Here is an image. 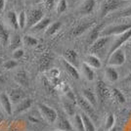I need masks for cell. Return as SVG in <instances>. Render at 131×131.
<instances>
[{"instance_id": "cell-6", "label": "cell", "mask_w": 131, "mask_h": 131, "mask_svg": "<svg viewBox=\"0 0 131 131\" xmlns=\"http://www.w3.org/2000/svg\"><path fill=\"white\" fill-rule=\"evenodd\" d=\"M131 39V28L129 30H127L125 32H123L122 34H119V35H116L115 39L113 40V42L111 43V46H110V49H109V53H108V56L110 54H112L114 51L115 50L119 49L121 48L122 45L129 41Z\"/></svg>"}, {"instance_id": "cell-13", "label": "cell", "mask_w": 131, "mask_h": 131, "mask_svg": "<svg viewBox=\"0 0 131 131\" xmlns=\"http://www.w3.org/2000/svg\"><path fill=\"white\" fill-rule=\"evenodd\" d=\"M9 97L12 104H19L21 101L26 99V93L22 88H13L10 90Z\"/></svg>"}, {"instance_id": "cell-24", "label": "cell", "mask_w": 131, "mask_h": 131, "mask_svg": "<svg viewBox=\"0 0 131 131\" xmlns=\"http://www.w3.org/2000/svg\"><path fill=\"white\" fill-rule=\"evenodd\" d=\"M82 92H83V97L86 99L94 108L98 105V99H97V96H96V93H94L91 89H88V88L83 89Z\"/></svg>"}, {"instance_id": "cell-22", "label": "cell", "mask_w": 131, "mask_h": 131, "mask_svg": "<svg viewBox=\"0 0 131 131\" xmlns=\"http://www.w3.org/2000/svg\"><path fill=\"white\" fill-rule=\"evenodd\" d=\"M62 104H63V108L67 115L70 116L75 115V102H72L68 99V100H64Z\"/></svg>"}, {"instance_id": "cell-44", "label": "cell", "mask_w": 131, "mask_h": 131, "mask_svg": "<svg viewBox=\"0 0 131 131\" xmlns=\"http://www.w3.org/2000/svg\"><path fill=\"white\" fill-rule=\"evenodd\" d=\"M123 83H128V84H131V71L124 77V79L122 80Z\"/></svg>"}, {"instance_id": "cell-34", "label": "cell", "mask_w": 131, "mask_h": 131, "mask_svg": "<svg viewBox=\"0 0 131 131\" xmlns=\"http://www.w3.org/2000/svg\"><path fill=\"white\" fill-rule=\"evenodd\" d=\"M23 43L27 47H33V46L37 45L38 40L35 37L31 36V35H25L24 38H23Z\"/></svg>"}, {"instance_id": "cell-40", "label": "cell", "mask_w": 131, "mask_h": 131, "mask_svg": "<svg viewBox=\"0 0 131 131\" xmlns=\"http://www.w3.org/2000/svg\"><path fill=\"white\" fill-rule=\"evenodd\" d=\"M40 2L44 5L47 10L53 9L55 6V0H40Z\"/></svg>"}, {"instance_id": "cell-29", "label": "cell", "mask_w": 131, "mask_h": 131, "mask_svg": "<svg viewBox=\"0 0 131 131\" xmlns=\"http://www.w3.org/2000/svg\"><path fill=\"white\" fill-rule=\"evenodd\" d=\"M16 78L17 82L19 84H21L24 87H28V77H27V72L24 71V70H21L20 71H18L16 73Z\"/></svg>"}, {"instance_id": "cell-49", "label": "cell", "mask_w": 131, "mask_h": 131, "mask_svg": "<svg viewBox=\"0 0 131 131\" xmlns=\"http://www.w3.org/2000/svg\"><path fill=\"white\" fill-rule=\"evenodd\" d=\"M127 90H128V91H129V92H131V86L129 88H127Z\"/></svg>"}, {"instance_id": "cell-37", "label": "cell", "mask_w": 131, "mask_h": 131, "mask_svg": "<svg viewBox=\"0 0 131 131\" xmlns=\"http://www.w3.org/2000/svg\"><path fill=\"white\" fill-rule=\"evenodd\" d=\"M18 23L20 28H25L27 27V13L25 11H21L18 16Z\"/></svg>"}, {"instance_id": "cell-7", "label": "cell", "mask_w": 131, "mask_h": 131, "mask_svg": "<svg viewBox=\"0 0 131 131\" xmlns=\"http://www.w3.org/2000/svg\"><path fill=\"white\" fill-rule=\"evenodd\" d=\"M95 90H96L95 93H96V96L98 99V102L101 105L104 104L111 96V92H110L109 88L107 87L106 83L103 80H98L96 82Z\"/></svg>"}, {"instance_id": "cell-20", "label": "cell", "mask_w": 131, "mask_h": 131, "mask_svg": "<svg viewBox=\"0 0 131 131\" xmlns=\"http://www.w3.org/2000/svg\"><path fill=\"white\" fill-rule=\"evenodd\" d=\"M85 63L90 66L92 69H100L102 67V62L100 60V58L93 54H89L86 56Z\"/></svg>"}, {"instance_id": "cell-52", "label": "cell", "mask_w": 131, "mask_h": 131, "mask_svg": "<svg viewBox=\"0 0 131 131\" xmlns=\"http://www.w3.org/2000/svg\"><path fill=\"white\" fill-rule=\"evenodd\" d=\"M1 73H2V71H0V74H1Z\"/></svg>"}, {"instance_id": "cell-26", "label": "cell", "mask_w": 131, "mask_h": 131, "mask_svg": "<svg viewBox=\"0 0 131 131\" xmlns=\"http://www.w3.org/2000/svg\"><path fill=\"white\" fill-rule=\"evenodd\" d=\"M9 41H10V32L0 23V43L3 46H7L9 45Z\"/></svg>"}, {"instance_id": "cell-21", "label": "cell", "mask_w": 131, "mask_h": 131, "mask_svg": "<svg viewBox=\"0 0 131 131\" xmlns=\"http://www.w3.org/2000/svg\"><path fill=\"white\" fill-rule=\"evenodd\" d=\"M105 75L110 82H115L118 79V72L115 69V67L108 66L105 69Z\"/></svg>"}, {"instance_id": "cell-53", "label": "cell", "mask_w": 131, "mask_h": 131, "mask_svg": "<svg viewBox=\"0 0 131 131\" xmlns=\"http://www.w3.org/2000/svg\"><path fill=\"white\" fill-rule=\"evenodd\" d=\"M56 131H62V130H56Z\"/></svg>"}, {"instance_id": "cell-46", "label": "cell", "mask_w": 131, "mask_h": 131, "mask_svg": "<svg viewBox=\"0 0 131 131\" xmlns=\"http://www.w3.org/2000/svg\"><path fill=\"white\" fill-rule=\"evenodd\" d=\"M130 42L126 45V50L128 51V53H129V55L131 56V40H129Z\"/></svg>"}, {"instance_id": "cell-50", "label": "cell", "mask_w": 131, "mask_h": 131, "mask_svg": "<svg viewBox=\"0 0 131 131\" xmlns=\"http://www.w3.org/2000/svg\"><path fill=\"white\" fill-rule=\"evenodd\" d=\"M2 61H3L2 60V58H0V64H2Z\"/></svg>"}, {"instance_id": "cell-5", "label": "cell", "mask_w": 131, "mask_h": 131, "mask_svg": "<svg viewBox=\"0 0 131 131\" xmlns=\"http://www.w3.org/2000/svg\"><path fill=\"white\" fill-rule=\"evenodd\" d=\"M111 37L112 36H100L94 43L90 45V48H89L90 54L96 55V56L102 54L106 49L107 45L110 43V41L112 39Z\"/></svg>"}, {"instance_id": "cell-47", "label": "cell", "mask_w": 131, "mask_h": 131, "mask_svg": "<svg viewBox=\"0 0 131 131\" xmlns=\"http://www.w3.org/2000/svg\"><path fill=\"white\" fill-rule=\"evenodd\" d=\"M3 118H4V117H3V115L0 114V124H1V122L3 121Z\"/></svg>"}, {"instance_id": "cell-3", "label": "cell", "mask_w": 131, "mask_h": 131, "mask_svg": "<svg viewBox=\"0 0 131 131\" xmlns=\"http://www.w3.org/2000/svg\"><path fill=\"white\" fill-rule=\"evenodd\" d=\"M75 99H77V106L83 111V113L86 114L89 117H91L93 121L97 120V115H96V112H95V108L93 107L92 105L90 104L83 96H80V95H77Z\"/></svg>"}, {"instance_id": "cell-9", "label": "cell", "mask_w": 131, "mask_h": 131, "mask_svg": "<svg viewBox=\"0 0 131 131\" xmlns=\"http://www.w3.org/2000/svg\"><path fill=\"white\" fill-rule=\"evenodd\" d=\"M38 110L46 121H48L49 123H55L58 116V113L54 109L45 104H38Z\"/></svg>"}, {"instance_id": "cell-16", "label": "cell", "mask_w": 131, "mask_h": 131, "mask_svg": "<svg viewBox=\"0 0 131 131\" xmlns=\"http://www.w3.org/2000/svg\"><path fill=\"white\" fill-rule=\"evenodd\" d=\"M96 1L95 0H85L78 8V13L81 15H89L91 14L95 8Z\"/></svg>"}, {"instance_id": "cell-10", "label": "cell", "mask_w": 131, "mask_h": 131, "mask_svg": "<svg viewBox=\"0 0 131 131\" xmlns=\"http://www.w3.org/2000/svg\"><path fill=\"white\" fill-rule=\"evenodd\" d=\"M55 126L57 130L62 131H71L72 130V125L71 121L66 117V115L62 113H58L57 119L55 121Z\"/></svg>"}, {"instance_id": "cell-39", "label": "cell", "mask_w": 131, "mask_h": 131, "mask_svg": "<svg viewBox=\"0 0 131 131\" xmlns=\"http://www.w3.org/2000/svg\"><path fill=\"white\" fill-rule=\"evenodd\" d=\"M17 66H18V63L16 62V60H8L3 62V67L6 70H12Z\"/></svg>"}, {"instance_id": "cell-43", "label": "cell", "mask_w": 131, "mask_h": 131, "mask_svg": "<svg viewBox=\"0 0 131 131\" xmlns=\"http://www.w3.org/2000/svg\"><path fill=\"white\" fill-rule=\"evenodd\" d=\"M50 77H51V78H53V77H59V71L56 70V69L50 70Z\"/></svg>"}, {"instance_id": "cell-4", "label": "cell", "mask_w": 131, "mask_h": 131, "mask_svg": "<svg viewBox=\"0 0 131 131\" xmlns=\"http://www.w3.org/2000/svg\"><path fill=\"white\" fill-rule=\"evenodd\" d=\"M27 27L31 28L44 18V13L39 8H31L27 12Z\"/></svg>"}, {"instance_id": "cell-23", "label": "cell", "mask_w": 131, "mask_h": 131, "mask_svg": "<svg viewBox=\"0 0 131 131\" xmlns=\"http://www.w3.org/2000/svg\"><path fill=\"white\" fill-rule=\"evenodd\" d=\"M52 55L50 53H44L40 59V63H39V69L40 71H46L49 69L50 65L52 63Z\"/></svg>"}, {"instance_id": "cell-55", "label": "cell", "mask_w": 131, "mask_h": 131, "mask_svg": "<svg viewBox=\"0 0 131 131\" xmlns=\"http://www.w3.org/2000/svg\"><path fill=\"white\" fill-rule=\"evenodd\" d=\"M130 40H131V39H130Z\"/></svg>"}, {"instance_id": "cell-25", "label": "cell", "mask_w": 131, "mask_h": 131, "mask_svg": "<svg viewBox=\"0 0 131 131\" xmlns=\"http://www.w3.org/2000/svg\"><path fill=\"white\" fill-rule=\"evenodd\" d=\"M6 21L8 23V25L13 28V29H18L19 27V23H18V16L15 12L10 11L8 12V14L6 15Z\"/></svg>"}, {"instance_id": "cell-30", "label": "cell", "mask_w": 131, "mask_h": 131, "mask_svg": "<svg viewBox=\"0 0 131 131\" xmlns=\"http://www.w3.org/2000/svg\"><path fill=\"white\" fill-rule=\"evenodd\" d=\"M82 71H83V74L84 77H86V79L89 81H92L94 80V77H95V72L93 71V69L89 65H87L85 62L81 65Z\"/></svg>"}, {"instance_id": "cell-45", "label": "cell", "mask_w": 131, "mask_h": 131, "mask_svg": "<svg viewBox=\"0 0 131 131\" xmlns=\"http://www.w3.org/2000/svg\"><path fill=\"white\" fill-rule=\"evenodd\" d=\"M4 6H5V0H0V13L4 10Z\"/></svg>"}, {"instance_id": "cell-41", "label": "cell", "mask_w": 131, "mask_h": 131, "mask_svg": "<svg viewBox=\"0 0 131 131\" xmlns=\"http://www.w3.org/2000/svg\"><path fill=\"white\" fill-rule=\"evenodd\" d=\"M23 56H24V50L21 49V48L13 51V58H14V60H19V59L22 58Z\"/></svg>"}, {"instance_id": "cell-33", "label": "cell", "mask_w": 131, "mask_h": 131, "mask_svg": "<svg viewBox=\"0 0 131 131\" xmlns=\"http://www.w3.org/2000/svg\"><path fill=\"white\" fill-rule=\"evenodd\" d=\"M73 123H74V127L77 131H85L84 128V124H83V120L81 118V115L75 114L74 118H73Z\"/></svg>"}, {"instance_id": "cell-32", "label": "cell", "mask_w": 131, "mask_h": 131, "mask_svg": "<svg viewBox=\"0 0 131 131\" xmlns=\"http://www.w3.org/2000/svg\"><path fill=\"white\" fill-rule=\"evenodd\" d=\"M61 26H62V24L60 22H55L51 24L48 27V28L45 30V36H51V35L55 34L61 28Z\"/></svg>"}, {"instance_id": "cell-11", "label": "cell", "mask_w": 131, "mask_h": 131, "mask_svg": "<svg viewBox=\"0 0 131 131\" xmlns=\"http://www.w3.org/2000/svg\"><path fill=\"white\" fill-rule=\"evenodd\" d=\"M94 25V21H86V22L80 23L79 25H77L71 32V35L72 37H77L79 35H81L83 32H85L87 29L93 27L92 26Z\"/></svg>"}, {"instance_id": "cell-51", "label": "cell", "mask_w": 131, "mask_h": 131, "mask_svg": "<svg viewBox=\"0 0 131 131\" xmlns=\"http://www.w3.org/2000/svg\"><path fill=\"white\" fill-rule=\"evenodd\" d=\"M129 96H130V98H131V92H130V94H129Z\"/></svg>"}, {"instance_id": "cell-28", "label": "cell", "mask_w": 131, "mask_h": 131, "mask_svg": "<svg viewBox=\"0 0 131 131\" xmlns=\"http://www.w3.org/2000/svg\"><path fill=\"white\" fill-rule=\"evenodd\" d=\"M80 115H81V118L83 120V124H84L85 131H96V127H95V124H94V121H93L92 118L89 117L84 113H82Z\"/></svg>"}, {"instance_id": "cell-36", "label": "cell", "mask_w": 131, "mask_h": 131, "mask_svg": "<svg viewBox=\"0 0 131 131\" xmlns=\"http://www.w3.org/2000/svg\"><path fill=\"white\" fill-rule=\"evenodd\" d=\"M113 127H115V116H114L113 114H109L107 115V118H106V121H105V129L107 131H109Z\"/></svg>"}, {"instance_id": "cell-1", "label": "cell", "mask_w": 131, "mask_h": 131, "mask_svg": "<svg viewBox=\"0 0 131 131\" xmlns=\"http://www.w3.org/2000/svg\"><path fill=\"white\" fill-rule=\"evenodd\" d=\"M125 3V0H103V2L101 3V7H100V16L101 18H105L110 13L119 9Z\"/></svg>"}, {"instance_id": "cell-19", "label": "cell", "mask_w": 131, "mask_h": 131, "mask_svg": "<svg viewBox=\"0 0 131 131\" xmlns=\"http://www.w3.org/2000/svg\"><path fill=\"white\" fill-rule=\"evenodd\" d=\"M50 24H51V19L48 18V17H44L40 22L37 23L30 29L33 32H38V31H41V30H46L48 28V27L50 26Z\"/></svg>"}, {"instance_id": "cell-54", "label": "cell", "mask_w": 131, "mask_h": 131, "mask_svg": "<svg viewBox=\"0 0 131 131\" xmlns=\"http://www.w3.org/2000/svg\"><path fill=\"white\" fill-rule=\"evenodd\" d=\"M99 131H103V130H102V129H101V130H99Z\"/></svg>"}, {"instance_id": "cell-31", "label": "cell", "mask_w": 131, "mask_h": 131, "mask_svg": "<svg viewBox=\"0 0 131 131\" xmlns=\"http://www.w3.org/2000/svg\"><path fill=\"white\" fill-rule=\"evenodd\" d=\"M111 94L113 95L114 99H115L117 103H119V104H124L126 102L124 95H123L122 92H121L120 90H118L117 88H113L112 91H111Z\"/></svg>"}, {"instance_id": "cell-38", "label": "cell", "mask_w": 131, "mask_h": 131, "mask_svg": "<svg viewBox=\"0 0 131 131\" xmlns=\"http://www.w3.org/2000/svg\"><path fill=\"white\" fill-rule=\"evenodd\" d=\"M68 9V3L67 0H60L57 4V13L58 14H62L64 13Z\"/></svg>"}, {"instance_id": "cell-27", "label": "cell", "mask_w": 131, "mask_h": 131, "mask_svg": "<svg viewBox=\"0 0 131 131\" xmlns=\"http://www.w3.org/2000/svg\"><path fill=\"white\" fill-rule=\"evenodd\" d=\"M62 64L64 66L66 71H67L71 77H73V78H75V79H78V78H79V73H78L77 68H75L74 66H72L71 64L68 63V62L65 60H63Z\"/></svg>"}, {"instance_id": "cell-15", "label": "cell", "mask_w": 131, "mask_h": 131, "mask_svg": "<svg viewBox=\"0 0 131 131\" xmlns=\"http://www.w3.org/2000/svg\"><path fill=\"white\" fill-rule=\"evenodd\" d=\"M63 57H64L65 61H67L68 63H70L72 66H74L75 68H77V66H78V55H77V51L72 49L66 50L63 53Z\"/></svg>"}, {"instance_id": "cell-17", "label": "cell", "mask_w": 131, "mask_h": 131, "mask_svg": "<svg viewBox=\"0 0 131 131\" xmlns=\"http://www.w3.org/2000/svg\"><path fill=\"white\" fill-rule=\"evenodd\" d=\"M32 105V100L29 98H26L24 99L23 101H21L19 104H17L16 108H15V111L13 112L15 115H18V114H21L23 112L27 111V109H29Z\"/></svg>"}, {"instance_id": "cell-8", "label": "cell", "mask_w": 131, "mask_h": 131, "mask_svg": "<svg viewBox=\"0 0 131 131\" xmlns=\"http://www.w3.org/2000/svg\"><path fill=\"white\" fill-rule=\"evenodd\" d=\"M107 61H108V65L111 67L122 66L125 62V53L121 48H119L114 51L112 54H110L107 58Z\"/></svg>"}, {"instance_id": "cell-12", "label": "cell", "mask_w": 131, "mask_h": 131, "mask_svg": "<svg viewBox=\"0 0 131 131\" xmlns=\"http://www.w3.org/2000/svg\"><path fill=\"white\" fill-rule=\"evenodd\" d=\"M103 26H104L103 24H99V25L94 26V27L91 28V30H90V32H89L88 37H87V43L89 44V45H91L92 43H94V42L101 36V32H102V30L104 29Z\"/></svg>"}, {"instance_id": "cell-14", "label": "cell", "mask_w": 131, "mask_h": 131, "mask_svg": "<svg viewBox=\"0 0 131 131\" xmlns=\"http://www.w3.org/2000/svg\"><path fill=\"white\" fill-rule=\"evenodd\" d=\"M0 104L4 110L6 114L8 115H11L13 114V109H12V102L10 100V97L7 93H1L0 94Z\"/></svg>"}, {"instance_id": "cell-18", "label": "cell", "mask_w": 131, "mask_h": 131, "mask_svg": "<svg viewBox=\"0 0 131 131\" xmlns=\"http://www.w3.org/2000/svg\"><path fill=\"white\" fill-rule=\"evenodd\" d=\"M23 39L18 33H13L10 36V41H9V49L11 51H15L17 49H20L22 46Z\"/></svg>"}, {"instance_id": "cell-2", "label": "cell", "mask_w": 131, "mask_h": 131, "mask_svg": "<svg viewBox=\"0 0 131 131\" xmlns=\"http://www.w3.org/2000/svg\"><path fill=\"white\" fill-rule=\"evenodd\" d=\"M131 28L130 23H123V24H117V25H112L107 27H104V29L101 32V36H115L119 35L129 30Z\"/></svg>"}, {"instance_id": "cell-35", "label": "cell", "mask_w": 131, "mask_h": 131, "mask_svg": "<svg viewBox=\"0 0 131 131\" xmlns=\"http://www.w3.org/2000/svg\"><path fill=\"white\" fill-rule=\"evenodd\" d=\"M115 18H127V17H131V5L126 7L124 9H122L121 11L116 12L115 14H114Z\"/></svg>"}, {"instance_id": "cell-48", "label": "cell", "mask_w": 131, "mask_h": 131, "mask_svg": "<svg viewBox=\"0 0 131 131\" xmlns=\"http://www.w3.org/2000/svg\"><path fill=\"white\" fill-rule=\"evenodd\" d=\"M109 131H116V129H115V127H113L112 129H110Z\"/></svg>"}, {"instance_id": "cell-42", "label": "cell", "mask_w": 131, "mask_h": 131, "mask_svg": "<svg viewBox=\"0 0 131 131\" xmlns=\"http://www.w3.org/2000/svg\"><path fill=\"white\" fill-rule=\"evenodd\" d=\"M24 1H25L26 5H28V6H33L40 2V0H24Z\"/></svg>"}]
</instances>
